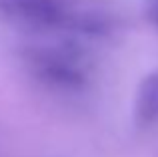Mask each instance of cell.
I'll return each instance as SVG.
<instances>
[{
	"label": "cell",
	"mask_w": 158,
	"mask_h": 157,
	"mask_svg": "<svg viewBox=\"0 0 158 157\" xmlns=\"http://www.w3.org/2000/svg\"><path fill=\"white\" fill-rule=\"evenodd\" d=\"M0 16L20 26L80 36L106 34L114 24L98 0H0Z\"/></svg>",
	"instance_id": "6da1fadb"
},
{
	"label": "cell",
	"mask_w": 158,
	"mask_h": 157,
	"mask_svg": "<svg viewBox=\"0 0 158 157\" xmlns=\"http://www.w3.org/2000/svg\"><path fill=\"white\" fill-rule=\"evenodd\" d=\"M136 111L146 121L158 117V75H150L142 83L136 101Z\"/></svg>",
	"instance_id": "7a4b0ae2"
},
{
	"label": "cell",
	"mask_w": 158,
	"mask_h": 157,
	"mask_svg": "<svg viewBox=\"0 0 158 157\" xmlns=\"http://www.w3.org/2000/svg\"><path fill=\"white\" fill-rule=\"evenodd\" d=\"M144 8H146L148 20L158 28V0H144Z\"/></svg>",
	"instance_id": "3957f363"
}]
</instances>
